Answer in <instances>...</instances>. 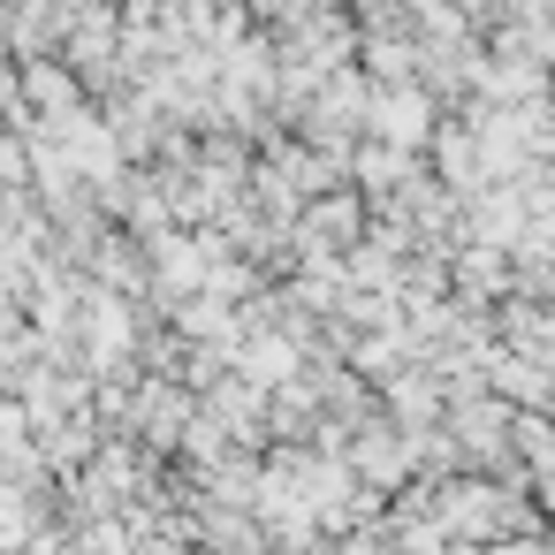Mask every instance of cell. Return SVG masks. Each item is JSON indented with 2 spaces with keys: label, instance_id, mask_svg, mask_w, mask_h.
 <instances>
[{
  "label": "cell",
  "instance_id": "1",
  "mask_svg": "<svg viewBox=\"0 0 555 555\" xmlns=\"http://www.w3.org/2000/svg\"><path fill=\"white\" fill-rule=\"evenodd\" d=\"M365 130L373 138H388V145H403V153H418L426 138H434V92L411 77V85H373V100H365Z\"/></svg>",
  "mask_w": 555,
  "mask_h": 555
},
{
  "label": "cell",
  "instance_id": "5",
  "mask_svg": "<svg viewBox=\"0 0 555 555\" xmlns=\"http://www.w3.org/2000/svg\"><path fill=\"white\" fill-rule=\"evenodd\" d=\"M350 168H358V183H365V198H396V191H403V183L418 176V160H411L403 145H388V138H373V145H365V153H358Z\"/></svg>",
  "mask_w": 555,
  "mask_h": 555
},
{
  "label": "cell",
  "instance_id": "6",
  "mask_svg": "<svg viewBox=\"0 0 555 555\" xmlns=\"http://www.w3.org/2000/svg\"><path fill=\"white\" fill-rule=\"evenodd\" d=\"M365 69H373V85H411L418 77V39L411 31H396V39H365Z\"/></svg>",
  "mask_w": 555,
  "mask_h": 555
},
{
  "label": "cell",
  "instance_id": "2",
  "mask_svg": "<svg viewBox=\"0 0 555 555\" xmlns=\"http://www.w3.org/2000/svg\"><path fill=\"white\" fill-rule=\"evenodd\" d=\"M343 456H350V472H358L365 487H403V479H411V464H418L403 426H358V441H350Z\"/></svg>",
  "mask_w": 555,
  "mask_h": 555
},
{
  "label": "cell",
  "instance_id": "3",
  "mask_svg": "<svg viewBox=\"0 0 555 555\" xmlns=\"http://www.w3.org/2000/svg\"><path fill=\"white\" fill-rule=\"evenodd\" d=\"M24 107L47 115V122H62L69 107H85V85H77L62 62H31V69H24Z\"/></svg>",
  "mask_w": 555,
  "mask_h": 555
},
{
  "label": "cell",
  "instance_id": "4",
  "mask_svg": "<svg viewBox=\"0 0 555 555\" xmlns=\"http://www.w3.org/2000/svg\"><path fill=\"white\" fill-rule=\"evenodd\" d=\"M426 145H434V168H441V183H449L456 198L487 183V160H479V138H472V130H434Z\"/></svg>",
  "mask_w": 555,
  "mask_h": 555
}]
</instances>
